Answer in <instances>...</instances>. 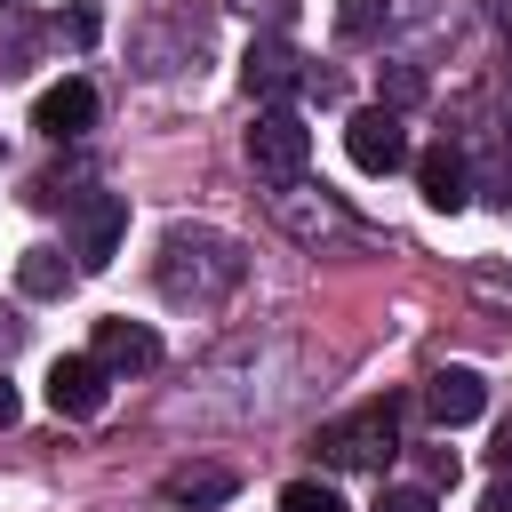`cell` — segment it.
Instances as JSON below:
<instances>
[{"instance_id": "cell-1", "label": "cell", "mask_w": 512, "mask_h": 512, "mask_svg": "<svg viewBox=\"0 0 512 512\" xmlns=\"http://www.w3.org/2000/svg\"><path fill=\"white\" fill-rule=\"evenodd\" d=\"M240 272H248V264H240V248H232L224 232H184V224H176V232L160 240V288H168V296L216 304L224 288H240Z\"/></svg>"}, {"instance_id": "cell-2", "label": "cell", "mask_w": 512, "mask_h": 512, "mask_svg": "<svg viewBox=\"0 0 512 512\" xmlns=\"http://www.w3.org/2000/svg\"><path fill=\"white\" fill-rule=\"evenodd\" d=\"M312 448H320L328 464H344V472H384V464L400 456V400H392V392H384V400H360L352 416L320 424Z\"/></svg>"}, {"instance_id": "cell-3", "label": "cell", "mask_w": 512, "mask_h": 512, "mask_svg": "<svg viewBox=\"0 0 512 512\" xmlns=\"http://www.w3.org/2000/svg\"><path fill=\"white\" fill-rule=\"evenodd\" d=\"M304 160H312V128H304L288 104H264L256 128H248V168H256L264 184H296Z\"/></svg>"}, {"instance_id": "cell-4", "label": "cell", "mask_w": 512, "mask_h": 512, "mask_svg": "<svg viewBox=\"0 0 512 512\" xmlns=\"http://www.w3.org/2000/svg\"><path fill=\"white\" fill-rule=\"evenodd\" d=\"M120 232H128V200L120 192H80L72 200V256H80V272H104L120 256Z\"/></svg>"}, {"instance_id": "cell-5", "label": "cell", "mask_w": 512, "mask_h": 512, "mask_svg": "<svg viewBox=\"0 0 512 512\" xmlns=\"http://www.w3.org/2000/svg\"><path fill=\"white\" fill-rule=\"evenodd\" d=\"M344 152H352L360 176H392V168H408V128H400V112H384V104L352 112V120H344Z\"/></svg>"}, {"instance_id": "cell-6", "label": "cell", "mask_w": 512, "mask_h": 512, "mask_svg": "<svg viewBox=\"0 0 512 512\" xmlns=\"http://www.w3.org/2000/svg\"><path fill=\"white\" fill-rule=\"evenodd\" d=\"M240 80H248V96H264V104H288V96L304 88V56H296L280 32H264V40H248V56H240Z\"/></svg>"}, {"instance_id": "cell-7", "label": "cell", "mask_w": 512, "mask_h": 512, "mask_svg": "<svg viewBox=\"0 0 512 512\" xmlns=\"http://www.w3.org/2000/svg\"><path fill=\"white\" fill-rule=\"evenodd\" d=\"M104 392H112V376H104L88 352H64V360L48 368V408H56V416H72V424L104 416Z\"/></svg>"}, {"instance_id": "cell-8", "label": "cell", "mask_w": 512, "mask_h": 512, "mask_svg": "<svg viewBox=\"0 0 512 512\" xmlns=\"http://www.w3.org/2000/svg\"><path fill=\"white\" fill-rule=\"evenodd\" d=\"M416 192H424V208L456 216V208L472 200V160H464L456 144H432V152H416Z\"/></svg>"}, {"instance_id": "cell-9", "label": "cell", "mask_w": 512, "mask_h": 512, "mask_svg": "<svg viewBox=\"0 0 512 512\" xmlns=\"http://www.w3.org/2000/svg\"><path fill=\"white\" fill-rule=\"evenodd\" d=\"M88 360H96L104 376H136V368H152V360H160V336H152L144 320H96Z\"/></svg>"}, {"instance_id": "cell-10", "label": "cell", "mask_w": 512, "mask_h": 512, "mask_svg": "<svg viewBox=\"0 0 512 512\" xmlns=\"http://www.w3.org/2000/svg\"><path fill=\"white\" fill-rule=\"evenodd\" d=\"M88 120H96V88H88V80H56V88H40V96H32V128H40V136H56V144H64V136H80Z\"/></svg>"}, {"instance_id": "cell-11", "label": "cell", "mask_w": 512, "mask_h": 512, "mask_svg": "<svg viewBox=\"0 0 512 512\" xmlns=\"http://www.w3.org/2000/svg\"><path fill=\"white\" fill-rule=\"evenodd\" d=\"M424 408H432V424H472V416L488 408V384H480V368H432V384H424Z\"/></svg>"}, {"instance_id": "cell-12", "label": "cell", "mask_w": 512, "mask_h": 512, "mask_svg": "<svg viewBox=\"0 0 512 512\" xmlns=\"http://www.w3.org/2000/svg\"><path fill=\"white\" fill-rule=\"evenodd\" d=\"M16 288H24V296H64V288H72L64 248H24V256H16Z\"/></svg>"}, {"instance_id": "cell-13", "label": "cell", "mask_w": 512, "mask_h": 512, "mask_svg": "<svg viewBox=\"0 0 512 512\" xmlns=\"http://www.w3.org/2000/svg\"><path fill=\"white\" fill-rule=\"evenodd\" d=\"M168 496H176V504H224V496H232V472H224V464H176V472H168Z\"/></svg>"}, {"instance_id": "cell-14", "label": "cell", "mask_w": 512, "mask_h": 512, "mask_svg": "<svg viewBox=\"0 0 512 512\" xmlns=\"http://www.w3.org/2000/svg\"><path fill=\"white\" fill-rule=\"evenodd\" d=\"M32 32H40L32 8L24 0H0V72H24L32 64Z\"/></svg>"}, {"instance_id": "cell-15", "label": "cell", "mask_w": 512, "mask_h": 512, "mask_svg": "<svg viewBox=\"0 0 512 512\" xmlns=\"http://www.w3.org/2000/svg\"><path fill=\"white\" fill-rule=\"evenodd\" d=\"M376 96H384V112H408L424 96V72L416 64H376Z\"/></svg>"}, {"instance_id": "cell-16", "label": "cell", "mask_w": 512, "mask_h": 512, "mask_svg": "<svg viewBox=\"0 0 512 512\" xmlns=\"http://www.w3.org/2000/svg\"><path fill=\"white\" fill-rule=\"evenodd\" d=\"M384 16H392V0H336V32L344 40H368Z\"/></svg>"}, {"instance_id": "cell-17", "label": "cell", "mask_w": 512, "mask_h": 512, "mask_svg": "<svg viewBox=\"0 0 512 512\" xmlns=\"http://www.w3.org/2000/svg\"><path fill=\"white\" fill-rule=\"evenodd\" d=\"M280 512H344V496L328 480H288L280 488Z\"/></svg>"}, {"instance_id": "cell-18", "label": "cell", "mask_w": 512, "mask_h": 512, "mask_svg": "<svg viewBox=\"0 0 512 512\" xmlns=\"http://www.w3.org/2000/svg\"><path fill=\"white\" fill-rule=\"evenodd\" d=\"M376 512H440V496H432V488H384Z\"/></svg>"}, {"instance_id": "cell-19", "label": "cell", "mask_w": 512, "mask_h": 512, "mask_svg": "<svg viewBox=\"0 0 512 512\" xmlns=\"http://www.w3.org/2000/svg\"><path fill=\"white\" fill-rule=\"evenodd\" d=\"M64 32H72V40L88 48V40H96V8H72V16H64Z\"/></svg>"}, {"instance_id": "cell-20", "label": "cell", "mask_w": 512, "mask_h": 512, "mask_svg": "<svg viewBox=\"0 0 512 512\" xmlns=\"http://www.w3.org/2000/svg\"><path fill=\"white\" fill-rule=\"evenodd\" d=\"M424 472H432L424 488H440V480H456V456H448V448H432V456H424Z\"/></svg>"}, {"instance_id": "cell-21", "label": "cell", "mask_w": 512, "mask_h": 512, "mask_svg": "<svg viewBox=\"0 0 512 512\" xmlns=\"http://www.w3.org/2000/svg\"><path fill=\"white\" fill-rule=\"evenodd\" d=\"M480 512H512V472H504V480H496V488L480 496Z\"/></svg>"}, {"instance_id": "cell-22", "label": "cell", "mask_w": 512, "mask_h": 512, "mask_svg": "<svg viewBox=\"0 0 512 512\" xmlns=\"http://www.w3.org/2000/svg\"><path fill=\"white\" fill-rule=\"evenodd\" d=\"M8 424H16V384L0 376V432H8Z\"/></svg>"}, {"instance_id": "cell-23", "label": "cell", "mask_w": 512, "mask_h": 512, "mask_svg": "<svg viewBox=\"0 0 512 512\" xmlns=\"http://www.w3.org/2000/svg\"><path fill=\"white\" fill-rule=\"evenodd\" d=\"M496 464H504V472H512V432H504V440H496Z\"/></svg>"}, {"instance_id": "cell-24", "label": "cell", "mask_w": 512, "mask_h": 512, "mask_svg": "<svg viewBox=\"0 0 512 512\" xmlns=\"http://www.w3.org/2000/svg\"><path fill=\"white\" fill-rule=\"evenodd\" d=\"M496 24H504V32H512V0H496Z\"/></svg>"}]
</instances>
